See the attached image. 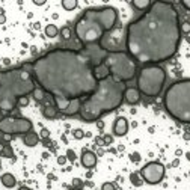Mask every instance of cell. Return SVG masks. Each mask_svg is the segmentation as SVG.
Returning a JSON list of instances; mask_svg holds the SVG:
<instances>
[{
	"instance_id": "1",
	"label": "cell",
	"mask_w": 190,
	"mask_h": 190,
	"mask_svg": "<svg viewBox=\"0 0 190 190\" xmlns=\"http://www.w3.org/2000/svg\"><path fill=\"white\" fill-rule=\"evenodd\" d=\"M107 52L98 44L85 45L82 50L54 48L23 68L32 72L36 83L52 97L64 100H85L97 91L94 67L100 65Z\"/></svg>"
},
{
	"instance_id": "2",
	"label": "cell",
	"mask_w": 190,
	"mask_h": 190,
	"mask_svg": "<svg viewBox=\"0 0 190 190\" xmlns=\"http://www.w3.org/2000/svg\"><path fill=\"white\" fill-rule=\"evenodd\" d=\"M180 42L178 12L171 2H153L151 8L125 30V50L142 65H158L172 59Z\"/></svg>"
},
{
	"instance_id": "3",
	"label": "cell",
	"mask_w": 190,
	"mask_h": 190,
	"mask_svg": "<svg viewBox=\"0 0 190 190\" xmlns=\"http://www.w3.org/2000/svg\"><path fill=\"white\" fill-rule=\"evenodd\" d=\"M125 83L107 77L98 82L97 91L82 101L80 118L85 122H97L101 115L116 110L124 101Z\"/></svg>"
},
{
	"instance_id": "4",
	"label": "cell",
	"mask_w": 190,
	"mask_h": 190,
	"mask_svg": "<svg viewBox=\"0 0 190 190\" xmlns=\"http://www.w3.org/2000/svg\"><path fill=\"white\" fill-rule=\"evenodd\" d=\"M35 82L32 72L23 67L0 71V110L12 112L20 98L33 94Z\"/></svg>"
},
{
	"instance_id": "5",
	"label": "cell",
	"mask_w": 190,
	"mask_h": 190,
	"mask_svg": "<svg viewBox=\"0 0 190 190\" xmlns=\"http://www.w3.org/2000/svg\"><path fill=\"white\" fill-rule=\"evenodd\" d=\"M163 106L175 121L190 124V79H181L171 83L165 91Z\"/></svg>"
},
{
	"instance_id": "6",
	"label": "cell",
	"mask_w": 190,
	"mask_h": 190,
	"mask_svg": "<svg viewBox=\"0 0 190 190\" xmlns=\"http://www.w3.org/2000/svg\"><path fill=\"white\" fill-rule=\"evenodd\" d=\"M166 83V71L160 65H143L138 76V89L145 97L156 98Z\"/></svg>"
},
{
	"instance_id": "7",
	"label": "cell",
	"mask_w": 190,
	"mask_h": 190,
	"mask_svg": "<svg viewBox=\"0 0 190 190\" xmlns=\"http://www.w3.org/2000/svg\"><path fill=\"white\" fill-rule=\"evenodd\" d=\"M104 64L109 68L110 77L116 82H130L136 76V62L127 52L107 53L104 57Z\"/></svg>"
},
{
	"instance_id": "8",
	"label": "cell",
	"mask_w": 190,
	"mask_h": 190,
	"mask_svg": "<svg viewBox=\"0 0 190 190\" xmlns=\"http://www.w3.org/2000/svg\"><path fill=\"white\" fill-rule=\"evenodd\" d=\"M74 33L83 45H92V44H98L106 32L100 23L82 15L74 26Z\"/></svg>"
},
{
	"instance_id": "9",
	"label": "cell",
	"mask_w": 190,
	"mask_h": 190,
	"mask_svg": "<svg viewBox=\"0 0 190 190\" xmlns=\"http://www.w3.org/2000/svg\"><path fill=\"white\" fill-rule=\"evenodd\" d=\"M85 17L95 20L103 26L104 32H110L118 26V11L112 6H101V8H89L83 12Z\"/></svg>"
},
{
	"instance_id": "10",
	"label": "cell",
	"mask_w": 190,
	"mask_h": 190,
	"mask_svg": "<svg viewBox=\"0 0 190 190\" xmlns=\"http://www.w3.org/2000/svg\"><path fill=\"white\" fill-rule=\"evenodd\" d=\"M100 48L107 53H119L124 52L125 47V33H122L121 26L112 29L110 32H106L103 35V38L98 42Z\"/></svg>"
},
{
	"instance_id": "11",
	"label": "cell",
	"mask_w": 190,
	"mask_h": 190,
	"mask_svg": "<svg viewBox=\"0 0 190 190\" xmlns=\"http://www.w3.org/2000/svg\"><path fill=\"white\" fill-rule=\"evenodd\" d=\"M33 124L27 118H11V116H5L0 119V131L3 134H27L29 131H32Z\"/></svg>"
},
{
	"instance_id": "12",
	"label": "cell",
	"mask_w": 190,
	"mask_h": 190,
	"mask_svg": "<svg viewBox=\"0 0 190 190\" xmlns=\"http://www.w3.org/2000/svg\"><path fill=\"white\" fill-rule=\"evenodd\" d=\"M165 165H161L160 161H149L140 169L139 175L148 184H158L165 178Z\"/></svg>"
},
{
	"instance_id": "13",
	"label": "cell",
	"mask_w": 190,
	"mask_h": 190,
	"mask_svg": "<svg viewBox=\"0 0 190 190\" xmlns=\"http://www.w3.org/2000/svg\"><path fill=\"white\" fill-rule=\"evenodd\" d=\"M127 133H128V121L124 116H118L113 122V134L118 138H122Z\"/></svg>"
},
{
	"instance_id": "14",
	"label": "cell",
	"mask_w": 190,
	"mask_h": 190,
	"mask_svg": "<svg viewBox=\"0 0 190 190\" xmlns=\"http://www.w3.org/2000/svg\"><path fill=\"white\" fill-rule=\"evenodd\" d=\"M140 97H142V94L139 92L138 87H125V91H124V101L130 106L138 104L140 101Z\"/></svg>"
},
{
	"instance_id": "15",
	"label": "cell",
	"mask_w": 190,
	"mask_h": 190,
	"mask_svg": "<svg viewBox=\"0 0 190 190\" xmlns=\"http://www.w3.org/2000/svg\"><path fill=\"white\" fill-rule=\"evenodd\" d=\"M80 163L86 169L95 168V165H97V154L92 153V151H89V149H85L82 153V156H80Z\"/></svg>"
},
{
	"instance_id": "16",
	"label": "cell",
	"mask_w": 190,
	"mask_h": 190,
	"mask_svg": "<svg viewBox=\"0 0 190 190\" xmlns=\"http://www.w3.org/2000/svg\"><path fill=\"white\" fill-rule=\"evenodd\" d=\"M23 142H24V145H26V146L33 148V146H36V145L39 143V134H38V133H35V131H29L27 134H24Z\"/></svg>"
},
{
	"instance_id": "17",
	"label": "cell",
	"mask_w": 190,
	"mask_h": 190,
	"mask_svg": "<svg viewBox=\"0 0 190 190\" xmlns=\"http://www.w3.org/2000/svg\"><path fill=\"white\" fill-rule=\"evenodd\" d=\"M57 115H59V110L56 109L54 104L44 106V107H42V116H44V118H47V119H54V118H57Z\"/></svg>"
},
{
	"instance_id": "18",
	"label": "cell",
	"mask_w": 190,
	"mask_h": 190,
	"mask_svg": "<svg viewBox=\"0 0 190 190\" xmlns=\"http://www.w3.org/2000/svg\"><path fill=\"white\" fill-rule=\"evenodd\" d=\"M0 181H2V184H3L5 187H8V189H12V187L17 184V180H15V176H14L12 173H3L2 178H0Z\"/></svg>"
},
{
	"instance_id": "19",
	"label": "cell",
	"mask_w": 190,
	"mask_h": 190,
	"mask_svg": "<svg viewBox=\"0 0 190 190\" xmlns=\"http://www.w3.org/2000/svg\"><path fill=\"white\" fill-rule=\"evenodd\" d=\"M131 5H133L138 11H148V9L151 8L153 2H149V0H133Z\"/></svg>"
},
{
	"instance_id": "20",
	"label": "cell",
	"mask_w": 190,
	"mask_h": 190,
	"mask_svg": "<svg viewBox=\"0 0 190 190\" xmlns=\"http://www.w3.org/2000/svg\"><path fill=\"white\" fill-rule=\"evenodd\" d=\"M0 156L8 157V158L14 157V151H12V146H11L9 143H5V145H2V149H0Z\"/></svg>"
},
{
	"instance_id": "21",
	"label": "cell",
	"mask_w": 190,
	"mask_h": 190,
	"mask_svg": "<svg viewBox=\"0 0 190 190\" xmlns=\"http://www.w3.org/2000/svg\"><path fill=\"white\" fill-rule=\"evenodd\" d=\"M44 32H45V35H47L48 38H56V36L59 35V29H57L54 24H48Z\"/></svg>"
},
{
	"instance_id": "22",
	"label": "cell",
	"mask_w": 190,
	"mask_h": 190,
	"mask_svg": "<svg viewBox=\"0 0 190 190\" xmlns=\"http://www.w3.org/2000/svg\"><path fill=\"white\" fill-rule=\"evenodd\" d=\"M45 94H47V92H45L44 89H38V87H36V89L33 91V94H32V95H33V98L36 100V101L42 103V101L45 100Z\"/></svg>"
},
{
	"instance_id": "23",
	"label": "cell",
	"mask_w": 190,
	"mask_h": 190,
	"mask_svg": "<svg viewBox=\"0 0 190 190\" xmlns=\"http://www.w3.org/2000/svg\"><path fill=\"white\" fill-rule=\"evenodd\" d=\"M62 8L67 11H72L77 8V0H62Z\"/></svg>"
},
{
	"instance_id": "24",
	"label": "cell",
	"mask_w": 190,
	"mask_h": 190,
	"mask_svg": "<svg viewBox=\"0 0 190 190\" xmlns=\"http://www.w3.org/2000/svg\"><path fill=\"white\" fill-rule=\"evenodd\" d=\"M59 33L62 35L64 39H69V38H71V29H69L68 26H65V27H62V29L59 30Z\"/></svg>"
},
{
	"instance_id": "25",
	"label": "cell",
	"mask_w": 190,
	"mask_h": 190,
	"mask_svg": "<svg viewBox=\"0 0 190 190\" xmlns=\"http://www.w3.org/2000/svg\"><path fill=\"white\" fill-rule=\"evenodd\" d=\"M180 30H181V33H184V35L190 33V21L181 23V24H180Z\"/></svg>"
},
{
	"instance_id": "26",
	"label": "cell",
	"mask_w": 190,
	"mask_h": 190,
	"mask_svg": "<svg viewBox=\"0 0 190 190\" xmlns=\"http://www.w3.org/2000/svg\"><path fill=\"white\" fill-rule=\"evenodd\" d=\"M130 180H131V183H133L134 186H140V184H142V180L139 178V173H131V175H130Z\"/></svg>"
},
{
	"instance_id": "27",
	"label": "cell",
	"mask_w": 190,
	"mask_h": 190,
	"mask_svg": "<svg viewBox=\"0 0 190 190\" xmlns=\"http://www.w3.org/2000/svg\"><path fill=\"white\" fill-rule=\"evenodd\" d=\"M72 136H74L76 139H83L85 133H83V130H80V128H76V130L72 131Z\"/></svg>"
},
{
	"instance_id": "28",
	"label": "cell",
	"mask_w": 190,
	"mask_h": 190,
	"mask_svg": "<svg viewBox=\"0 0 190 190\" xmlns=\"http://www.w3.org/2000/svg\"><path fill=\"white\" fill-rule=\"evenodd\" d=\"M101 190H116V187H115L113 183H104L101 186Z\"/></svg>"
},
{
	"instance_id": "29",
	"label": "cell",
	"mask_w": 190,
	"mask_h": 190,
	"mask_svg": "<svg viewBox=\"0 0 190 190\" xmlns=\"http://www.w3.org/2000/svg\"><path fill=\"white\" fill-rule=\"evenodd\" d=\"M72 186H74L76 189H82V186H83V181H82L80 178H74V180H72Z\"/></svg>"
},
{
	"instance_id": "30",
	"label": "cell",
	"mask_w": 190,
	"mask_h": 190,
	"mask_svg": "<svg viewBox=\"0 0 190 190\" xmlns=\"http://www.w3.org/2000/svg\"><path fill=\"white\" fill-rule=\"evenodd\" d=\"M18 104H20L21 107H26V106L29 104V98H27V97H23V98H20V100H18Z\"/></svg>"
},
{
	"instance_id": "31",
	"label": "cell",
	"mask_w": 190,
	"mask_h": 190,
	"mask_svg": "<svg viewBox=\"0 0 190 190\" xmlns=\"http://www.w3.org/2000/svg\"><path fill=\"white\" fill-rule=\"evenodd\" d=\"M67 158L71 160V161H74V160H76V153H74L72 149H68V151H67Z\"/></svg>"
},
{
	"instance_id": "32",
	"label": "cell",
	"mask_w": 190,
	"mask_h": 190,
	"mask_svg": "<svg viewBox=\"0 0 190 190\" xmlns=\"http://www.w3.org/2000/svg\"><path fill=\"white\" fill-rule=\"evenodd\" d=\"M39 138L48 139V138H50V131H48L47 128H42V130H41V136H39Z\"/></svg>"
},
{
	"instance_id": "33",
	"label": "cell",
	"mask_w": 190,
	"mask_h": 190,
	"mask_svg": "<svg viewBox=\"0 0 190 190\" xmlns=\"http://www.w3.org/2000/svg\"><path fill=\"white\" fill-rule=\"evenodd\" d=\"M103 140H104V145H110L112 140H113V138L109 136V134H106V136H103Z\"/></svg>"
},
{
	"instance_id": "34",
	"label": "cell",
	"mask_w": 190,
	"mask_h": 190,
	"mask_svg": "<svg viewBox=\"0 0 190 190\" xmlns=\"http://www.w3.org/2000/svg\"><path fill=\"white\" fill-rule=\"evenodd\" d=\"M67 160H68V158H67V156L57 157V163H59V165H65V163H67Z\"/></svg>"
},
{
	"instance_id": "35",
	"label": "cell",
	"mask_w": 190,
	"mask_h": 190,
	"mask_svg": "<svg viewBox=\"0 0 190 190\" xmlns=\"http://www.w3.org/2000/svg\"><path fill=\"white\" fill-rule=\"evenodd\" d=\"M181 5H183L187 11H190V0H181Z\"/></svg>"
},
{
	"instance_id": "36",
	"label": "cell",
	"mask_w": 190,
	"mask_h": 190,
	"mask_svg": "<svg viewBox=\"0 0 190 190\" xmlns=\"http://www.w3.org/2000/svg\"><path fill=\"white\" fill-rule=\"evenodd\" d=\"M95 143H97V145H100V146H104L103 138H95Z\"/></svg>"
},
{
	"instance_id": "37",
	"label": "cell",
	"mask_w": 190,
	"mask_h": 190,
	"mask_svg": "<svg viewBox=\"0 0 190 190\" xmlns=\"http://www.w3.org/2000/svg\"><path fill=\"white\" fill-rule=\"evenodd\" d=\"M6 21V17H5V14H0V24H3Z\"/></svg>"
},
{
	"instance_id": "38",
	"label": "cell",
	"mask_w": 190,
	"mask_h": 190,
	"mask_svg": "<svg viewBox=\"0 0 190 190\" xmlns=\"http://www.w3.org/2000/svg\"><path fill=\"white\" fill-rule=\"evenodd\" d=\"M178 163H180V160H178V158H175V160L172 161V166H173V168H176V166H178Z\"/></svg>"
},
{
	"instance_id": "39",
	"label": "cell",
	"mask_w": 190,
	"mask_h": 190,
	"mask_svg": "<svg viewBox=\"0 0 190 190\" xmlns=\"http://www.w3.org/2000/svg\"><path fill=\"white\" fill-rule=\"evenodd\" d=\"M97 125H98L100 128H103V127H104V124H103V122H101V121H97Z\"/></svg>"
},
{
	"instance_id": "40",
	"label": "cell",
	"mask_w": 190,
	"mask_h": 190,
	"mask_svg": "<svg viewBox=\"0 0 190 190\" xmlns=\"http://www.w3.org/2000/svg\"><path fill=\"white\" fill-rule=\"evenodd\" d=\"M133 160H134V161H138V160H139V154H133Z\"/></svg>"
},
{
	"instance_id": "41",
	"label": "cell",
	"mask_w": 190,
	"mask_h": 190,
	"mask_svg": "<svg viewBox=\"0 0 190 190\" xmlns=\"http://www.w3.org/2000/svg\"><path fill=\"white\" fill-rule=\"evenodd\" d=\"M18 190H32V189H29V187H26V186H21Z\"/></svg>"
},
{
	"instance_id": "42",
	"label": "cell",
	"mask_w": 190,
	"mask_h": 190,
	"mask_svg": "<svg viewBox=\"0 0 190 190\" xmlns=\"http://www.w3.org/2000/svg\"><path fill=\"white\" fill-rule=\"evenodd\" d=\"M184 139H186V140H189V139H190V133H186V134H184Z\"/></svg>"
},
{
	"instance_id": "43",
	"label": "cell",
	"mask_w": 190,
	"mask_h": 190,
	"mask_svg": "<svg viewBox=\"0 0 190 190\" xmlns=\"http://www.w3.org/2000/svg\"><path fill=\"white\" fill-rule=\"evenodd\" d=\"M35 5H38V6H41V5H44V2H33Z\"/></svg>"
},
{
	"instance_id": "44",
	"label": "cell",
	"mask_w": 190,
	"mask_h": 190,
	"mask_svg": "<svg viewBox=\"0 0 190 190\" xmlns=\"http://www.w3.org/2000/svg\"><path fill=\"white\" fill-rule=\"evenodd\" d=\"M71 190H83V189H76V187H72V189Z\"/></svg>"
},
{
	"instance_id": "45",
	"label": "cell",
	"mask_w": 190,
	"mask_h": 190,
	"mask_svg": "<svg viewBox=\"0 0 190 190\" xmlns=\"http://www.w3.org/2000/svg\"><path fill=\"white\" fill-rule=\"evenodd\" d=\"M187 158H189V160H190V153H187Z\"/></svg>"
},
{
	"instance_id": "46",
	"label": "cell",
	"mask_w": 190,
	"mask_h": 190,
	"mask_svg": "<svg viewBox=\"0 0 190 190\" xmlns=\"http://www.w3.org/2000/svg\"><path fill=\"white\" fill-rule=\"evenodd\" d=\"M0 166H2V165H0Z\"/></svg>"
},
{
	"instance_id": "47",
	"label": "cell",
	"mask_w": 190,
	"mask_h": 190,
	"mask_svg": "<svg viewBox=\"0 0 190 190\" xmlns=\"http://www.w3.org/2000/svg\"><path fill=\"white\" fill-rule=\"evenodd\" d=\"M189 175H190V173H189Z\"/></svg>"
}]
</instances>
